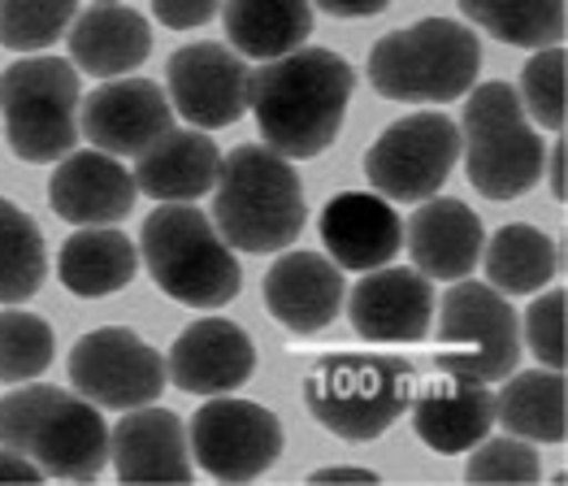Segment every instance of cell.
Instances as JSON below:
<instances>
[{
    "label": "cell",
    "mask_w": 568,
    "mask_h": 486,
    "mask_svg": "<svg viewBox=\"0 0 568 486\" xmlns=\"http://www.w3.org/2000/svg\"><path fill=\"white\" fill-rule=\"evenodd\" d=\"M551 195L565 200V140L551 148Z\"/></svg>",
    "instance_id": "ab89813d"
},
{
    "label": "cell",
    "mask_w": 568,
    "mask_h": 486,
    "mask_svg": "<svg viewBox=\"0 0 568 486\" xmlns=\"http://www.w3.org/2000/svg\"><path fill=\"white\" fill-rule=\"evenodd\" d=\"M565 308H568L565 287H551V292L538 295V300L525 308V347H529L534 361L547 365V369H565V361H568Z\"/></svg>",
    "instance_id": "e575fe53"
},
{
    "label": "cell",
    "mask_w": 568,
    "mask_h": 486,
    "mask_svg": "<svg viewBox=\"0 0 568 486\" xmlns=\"http://www.w3.org/2000/svg\"><path fill=\"white\" fill-rule=\"evenodd\" d=\"M256 369L252 335L226 317H200L174 340L165 374L187 395H231Z\"/></svg>",
    "instance_id": "e0dca14e"
},
{
    "label": "cell",
    "mask_w": 568,
    "mask_h": 486,
    "mask_svg": "<svg viewBox=\"0 0 568 486\" xmlns=\"http://www.w3.org/2000/svg\"><path fill=\"white\" fill-rule=\"evenodd\" d=\"M191 460L217 483H252L283 456V422L252 399L209 395L191 417Z\"/></svg>",
    "instance_id": "8fae6325"
},
{
    "label": "cell",
    "mask_w": 568,
    "mask_h": 486,
    "mask_svg": "<svg viewBox=\"0 0 568 486\" xmlns=\"http://www.w3.org/2000/svg\"><path fill=\"white\" fill-rule=\"evenodd\" d=\"M140 270V247L113 226H83L61 243L57 256V274L61 287L83 300L122 292Z\"/></svg>",
    "instance_id": "d4e9b609"
},
{
    "label": "cell",
    "mask_w": 568,
    "mask_h": 486,
    "mask_svg": "<svg viewBox=\"0 0 568 486\" xmlns=\"http://www.w3.org/2000/svg\"><path fill=\"white\" fill-rule=\"evenodd\" d=\"M521 109L525 118H534L542 131H565L568 122V57L560 44L551 49H534L529 65L521 70Z\"/></svg>",
    "instance_id": "1f68e13d"
},
{
    "label": "cell",
    "mask_w": 568,
    "mask_h": 486,
    "mask_svg": "<svg viewBox=\"0 0 568 486\" xmlns=\"http://www.w3.org/2000/svg\"><path fill=\"white\" fill-rule=\"evenodd\" d=\"M313 483H378L374 469H352V465H331V469H317Z\"/></svg>",
    "instance_id": "f35d334b"
},
{
    "label": "cell",
    "mask_w": 568,
    "mask_h": 486,
    "mask_svg": "<svg viewBox=\"0 0 568 486\" xmlns=\"http://www.w3.org/2000/svg\"><path fill=\"white\" fill-rule=\"evenodd\" d=\"M343 300L352 331L365 343H422L434 322V283L422 270L378 265Z\"/></svg>",
    "instance_id": "9a60e30c"
},
{
    "label": "cell",
    "mask_w": 568,
    "mask_h": 486,
    "mask_svg": "<svg viewBox=\"0 0 568 486\" xmlns=\"http://www.w3.org/2000/svg\"><path fill=\"white\" fill-rule=\"evenodd\" d=\"M481 243H486L481 217L465 200H452V195L434 200L429 195L408 217V252L426 279H443V283L469 279L477 270Z\"/></svg>",
    "instance_id": "44dd1931"
},
{
    "label": "cell",
    "mask_w": 568,
    "mask_h": 486,
    "mask_svg": "<svg viewBox=\"0 0 568 486\" xmlns=\"http://www.w3.org/2000/svg\"><path fill=\"white\" fill-rule=\"evenodd\" d=\"M44 235L27 209L0 195V304H22L44 287Z\"/></svg>",
    "instance_id": "f546056e"
},
{
    "label": "cell",
    "mask_w": 568,
    "mask_h": 486,
    "mask_svg": "<svg viewBox=\"0 0 568 486\" xmlns=\"http://www.w3.org/2000/svg\"><path fill=\"white\" fill-rule=\"evenodd\" d=\"M109 460L122 483H191L187 426L170 408H126V417L109 431Z\"/></svg>",
    "instance_id": "ac0fdd59"
},
{
    "label": "cell",
    "mask_w": 568,
    "mask_h": 486,
    "mask_svg": "<svg viewBox=\"0 0 568 486\" xmlns=\"http://www.w3.org/2000/svg\"><path fill=\"white\" fill-rule=\"evenodd\" d=\"M222 152L195 126V131H165L152 148L135 156V188L156 204H191L217 183Z\"/></svg>",
    "instance_id": "cb8c5ba5"
},
{
    "label": "cell",
    "mask_w": 568,
    "mask_h": 486,
    "mask_svg": "<svg viewBox=\"0 0 568 486\" xmlns=\"http://www.w3.org/2000/svg\"><path fill=\"white\" fill-rule=\"evenodd\" d=\"M170 104L200 131H222L247 113L252 70L231 44L200 40L170 57Z\"/></svg>",
    "instance_id": "4fadbf2b"
},
{
    "label": "cell",
    "mask_w": 568,
    "mask_h": 486,
    "mask_svg": "<svg viewBox=\"0 0 568 486\" xmlns=\"http://www.w3.org/2000/svg\"><path fill=\"white\" fill-rule=\"evenodd\" d=\"M417 391V369L386 352H338L322 356L304 378V404L322 431L369 443L382 438L408 408Z\"/></svg>",
    "instance_id": "277c9868"
},
{
    "label": "cell",
    "mask_w": 568,
    "mask_h": 486,
    "mask_svg": "<svg viewBox=\"0 0 568 486\" xmlns=\"http://www.w3.org/2000/svg\"><path fill=\"white\" fill-rule=\"evenodd\" d=\"M343 274L322 252H283L265 274V308L291 335L326 331L343 308Z\"/></svg>",
    "instance_id": "ffe728a7"
},
{
    "label": "cell",
    "mask_w": 568,
    "mask_h": 486,
    "mask_svg": "<svg viewBox=\"0 0 568 486\" xmlns=\"http://www.w3.org/2000/svg\"><path fill=\"white\" fill-rule=\"evenodd\" d=\"M495 426V395L486 383H465V378H438L413 395V431L434 447L438 456L469 452Z\"/></svg>",
    "instance_id": "603a6c76"
},
{
    "label": "cell",
    "mask_w": 568,
    "mask_h": 486,
    "mask_svg": "<svg viewBox=\"0 0 568 486\" xmlns=\"http://www.w3.org/2000/svg\"><path fill=\"white\" fill-rule=\"evenodd\" d=\"M52 326L36 313H0V383H31L52 365Z\"/></svg>",
    "instance_id": "d6a6232c"
},
{
    "label": "cell",
    "mask_w": 568,
    "mask_h": 486,
    "mask_svg": "<svg viewBox=\"0 0 568 486\" xmlns=\"http://www.w3.org/2000/svg\"><path fill=\"white\" fill-rule=\"evenodd\" d=\"M213 226L243 252H283L304 231V188L291 161L265 144H239L217 165Z\"/></svg>",
    "instance_id": "7a4b0ae2"
},
{
    "label": "cell",
    "mask_w": 568,
    "mask_h": 486,
    "mask_svg": "<svg viewBox=\"0 0 568 486\" xmlns=\"http://www.w3.org/2000/svg\"><path fill=\"white\" fill-rule=\"evenodd\" d=\"M135 179L131 170L100 152H65L48 179V204L61 222H74V226H113L122 217H131L135 209Z\"/></svg>",
    "instance_id": "2e32d148"
},
{
    "label": "cell",
    "mask_w": 568,
    "mask_h": 486,
    "mask_svg": "<svg viewBox=\"0 0 568 486\" xmlns=\"http://www.w3.org/2000/svg\"><path fill=\"white\" fill-rule=\"evenodd\" d=\"M465 122H460V148L469 165V183L486 200H517L534 192L547 165V148L529 126L521 97L513 83H481L465 92Z\"/></svg>",
    "instance_id": "52a82bcc"
},
{
    "label": "cell",
    "mask_w": 568,
    "mask_h": 486,
    "mask_svg": "<svg viewBox=\"0 0 568 486\" xmlns=\"http://www.w3.org/2000/svg\"><path fill=\"white\" fill-rule=\"evenodd\" d=\"M40 478H44V469L36 460H27L13 447H0V483H40Z\"/></svg>",
    "instance_id": "8d00e7d4"
},
{
    "label": "cell",
    "mask_w": 568,
    "mask_h": 486,
    "mask_svg": "<svg viewBox=\"0 0 568 486\" xmlns=\"http://www.w3.org/2000/svg\"><path fill=\"white\" fill-rule=\"evenodd\" d=\"M0 447L52 478L88 483L109 465V426L92 399L61 387H18L0 399Z\"/></svg>",
    "instance_id": "3957f363"
},
{
    "label": "cell",
    "mask_w": 568,
    "mask_h": 486,
    "mask_svg": "<svg viewBox=\"0 0 568 486\" xmlns=\"http://www.w3.org/2000/svg\"><path fill=\"white\" fill-rule=\"evenodd\" d=\"M140 256L152 283L187 308H222L243 292L235 247L191 204H161L143 217Z\"/></svg>",
    "instance_id": "5b68a950"
},
{
    "label": "cell",
    "mask_w": 568,
    "mask_h": 486,
    "mask_svg": "<svg viewBox=\"0 0 568 486\" xmlns=\"http://www.w3.org/2000/svg\"><path fill=\"white\" fill-rule=\"evenodd\" d=\"M460 156V126L447 113H408L382 131L365 152V179L382 200H429Z\"/></svg>",
    "instance_id": "30bf717a"
},
{
    "label": "cell",
    "mask_w": 568,
    "mask_h": 486,
    "mask_svg": "<svg viewBox=\"0 0 568 486\" xmlns=\"http://www.w3.org/2000/svg\"><path fill=\"white\" fill-rule=\"evenodd\" d=\"M70 61L95 79H118L140 70L152 52V27L148 18L118 4V0H95L92 9L74 13V27L65 31Z\"/></svg>",
    "instance_id": "7402d4cb"
},
{
    "label": "cell",
    "mask_w": 568,
    "mask_h": 486,
    "mask_svg": "<svg viewBox=\"0 0 568 486\" xmlns=\"http://www.w3.org/2000/svg\"><path fill=\"white\" fill-rule=\"evenodd\" d=\"M322 243L338 270L369 274L404 247V222L378 192H338L317 217Z\"/></svg>",
    "instance_id": "d6986e66"
},
{
    "label": "cell",
    "mask_w": 568,
    "mask_h": 486,
    "mask_svg": "<svg viewBox=\"0 0 568 486\" xmlns=\"http://www.w3.org/2000/svg\"><path fill=\"white\" fill-rule=\"evenodd\" d=\"M356 92V70L331 49H295L252 70L247 109L261 140L286 161L322 156L334 144Z\"/></svg>",
    "instance_id": "6da1fadb"
},
{
    "label": "cell",
    "mask_w": 568,
    "mask_h": 486,
    "mask_svg": "<svg viewBox=\"0 0 568 486\" xmlns=\"http://www.w3.org/2000/svg\"><path fill=\"white\" fill-rule=\"evenodd\" d=\"M217 9H222V0H152L156 22H165L170 31H195V27H204Z\"/></svg>",
    "instance_id": "d590c367"
},
{
    "label": "cell",
    "mask_w": 568,
    "mask_h": 486,
    "mask_svg": "<svg viewBox=\"0 0 568 486\" xmlns=\"http://www.w3.org/2000/svg\"><path fill=\"white\" fill-rule=\"evenodd\" d=\"M495 422L529 443H565L568 435V387L560 369H525L508 374L495 395Z\"/></svg>",
    "instance_id": "4316f807"
},
{
    "label": "cell",
    "mask_w": 568,
    "mask_h": 486,
    "mask_svg": "<svg viewBox=\"0 0 568 486\" xmlns=\"http://www.w3.org/2000/svg\"><path fill=\"white\" fill-rule=\"evenodd\" d=\"M438 369L465 383H504L521 365V326L508 295L456 279L438 313Z\"/></svg>",
    "instance_id": "9c48e42d"
},
{
    "label": "cell",
    "mask_w": 568,
    "mask_h": 486,
    "mask_svg": "<svg viewBox=\"0 0 568 486\" xmlns=\"http://www.w3.org/2000/svg\"><path fill=\"white\" fill-rule=\"evenodd\" d=\"M481 44L465 22L422 18L404 31L382 36L369 52V83L386 100L452 104L477 83Z\"/></svg>",
    "instance_id": "8992f818"
},
{
    "label": "cell",
    "mask_w": 568,
    "mask_h": 486,
    "mask_svg": "<svg viewBox=\"0 0 568 486\" xmlns=\"http://www.w3.org/2000/svg\"><path fill=\"white\" fill-rule=\"evenodd\" d=\"M456 4L474 27L513 49H551L565 40V0H456Z\"/></svg>",
    "instance_id": "f1b7e54d"
},
{
    "label": "cell",
    "mask_w": 568,
    "mask_h": 486,
    "mask_svg": "<svg viewBox=\"0 0 568 486\" xmlns=\"http://www.w3.org/2000/svg\"><path fill=\"white\" fill-rule=\"evenodd\" d=\"M74 13L79 0H0V49H48L70 31Z\"/></svg>",
    "instance_id": "4dcf8cb0"
},
{
    "label": "cell",
    "mask_w": 568,
    "mask_h": 486,
    "mask_svg": "<svg viewBox=\"0 0 568 486\" xmlns=\"http://www.w3.org/2000/svg\"><path fill=\"white\" fill-rule=\"evenodd\" d=\"M174 126V104L152 79H109L79 104V131L109 156H140Z\"/></svg>",
    "instance_id": "5bb4252c"
},
{
    "label": "cell",
    "mask_w": 568,
    "mask_h": 486,
    "mask_svg": "<svg viewBox=\"0 0 568 486\" xmlns=\"http://www.w3.org/2000/svg\"><path fill=\"white\" fill-rule=\"evenodd\" d=\"M222 22L231 49L243 61H274L283 52L304 49L313 36L308 0H222Z\"/></svg>",
    "instance_id": "484cf974"
},
{
    "label": "cell",
    "mask_w": 568,
    "mask_h": 486,
    "mask_svg": "<svg viewBox=\"0 0 568 486\" xmlns=\"http://www.w3.org/2000/svg\"><path fill=\"white\" fill-rule=\"evenodd\" d=\"M481 261H486V283L495 292L534 295L556 279L560 252H556V240H547L538 226L513 222V226H499L490 243H481Z\"/></svg>",
    "instance_id": "83f0119b"
},
{
    "label": "cell",
    "mask_w": 568,
    "mask_h": 486,
    "mask_svg": "<svg viewBox=\"0 0 568 486\" xmlns=\"http://www.w3.org/2000/svg\"><path fill=\"white\" fill-rule=\"evenodd\" d=\"M65 374L83 399H92L95 408H109V413H126V408L161 399L165 378H170L165 356L126 326L88 331L70 347Z\"/></svg>",
    "instance_id": "7c38bea8"
},
{
    "label": "cell",
    "mask_w": 568,
    "mask_h": 486,
    "mask_svg": "<svg viewBox=\"0 0 568 486\" xmlns=\"http://www.w3.org/2000/svg\"><path fill=\"white\" fill-rule=\"evenodd\" d=\"M465 478L469 483H538L542 465H538V452L529 447V438H481L469 465H465Z\"/></svg>",
    "instance_id": "836d02e7"
},
{
    "label": "cell",
    "mask_w": 568,
    "mask_h": 486,
    "mask_svg": "<svg viewBox=\"0 0 568 486\" xmlns=\"http://www.w3.org/2000/svg\"><path fill=\"white\" fill-rule=\"evenodd\" d=\"M326 13H334V18H374V13H382L390 0H317Z\"/></svg>",
    "instance_id": "74e56055"
},
{
    "label": "cell",
    "mask_w": 568,
    "mask_h": 486,
    "mask_svg": "<svg viewBox=\"0 0 568 486\" xmlns=\"http://www.w3.org/2000/svg\"><path fill=\"white\" fill-rule=\"evenodd\" d=\"M79 65L61 57H22L0 74L4 140L18 161L48 165L79 144Z\"/></svg>",
    "instance_id": "ba28073f"
}]
</instances>
